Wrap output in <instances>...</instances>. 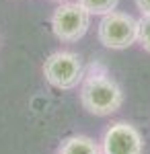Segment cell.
<instances>
[{
	"instance_id": "obj_1",
	"label": "cell",
	"mask_w": 150,
	"mask_h": 154,
	"mask_svg": "<svg viewBox=\"0 0 150 154\" xmlns=\"http://www.w3.org/2000/svg\"><path fill=\"white\" fill-rule=\"evenodd\" d=\"M80 103L91 115L107 117L123 105V93L121 86L105 70H92L84 74L80 82Z\"/></svg>"
},
{
	"instance_id": "obj_2",
	"label": "cell",
	"mask_w": 150,
	"mask_h": 154,
	"mask_svg": "<svg viewBox=\"0 0 150 154\" xmlns=\"http://www.w3.org/2000/svg\"><path fill=\"white\" fill-rule=\"evenodd\" d=\"M140 33V21L134 19L127 12L113 11L109 14H103L99 29H97V37L109 49H127L138 41Z\"/></svg>"
},
{
	"instance_id": "obj_3",
	"label": "cell",
	"mask_w": 150,
	"mask_h": 154,
	"mask_svg": "<svg viewBox=\"0 0 150 154\" xmlns=\"http://www.w3.org/2000/svg\"><path fill=\"white\" fill-rule=\"evenodd\" d=\"M43 76L54 88L72 91L84 78L82 58L74 51H54L43 62Z\"/></svg>"
},
{
	"instance_id": "obj_4",
	"label": "cell",
	"mask_w": 150,
	"mask_h": 154,
	"mask_svg": "<svg viewBox=\"0 0 150 154\" xmlns=\"http://www.w3.org/2000/svg\"><path fill=\"white\" fill-rule=\"evenodd\" d=\"M91 12L80 2H62L52 14V31L64 43H74L84 37L91 27Z\"/></svg>"
},
{
	"instance_id": "obj_5",
	"label": "cell",
	"mask_w": 150,
	"mask_h": 154,
	"mask_svg": "<svg viewBox=\"0 0 150 154\" xmlns=\"http://www.w3.org/2000/svg\"><path fill=\"white\" fill-rule=\"evenodd\" d=\"M144 140L136 125L115 121L105 130L101 138V154H142Z\"/></svg>"
},
{
	"instance_id": "obj_6",
	"label": "cell",
	"mask_w": 150,
	"mask_h": 154,
	"mask_svg": "<svg viewBox=\"0 0 150 154\" xmlns=\"http://www.w3.org/2000/svg\"><path fill=\"white\" fill-rule=\"evenodd\" d=\"M58 154H101V144L89 136H70L60 144Z\"/></svg>"
},
{
	"instance_id": "obj_7",
	"label": "cell",
	"mask_w": 150,
	"mask_h": 154,
	"mask_svg": "<svg viewBox=\"0 0 150 154\" xmlns=\"http://www.w3.org/2000/svg\"><path fill=\"white\" fill-rule=\"evenodd\" d=\"M76 2H80L91 14H99V17L113 12L119 4V0H76Z\"/></svg>"
},
{
	"instance_id": "obj_8",
	"label": "cell",
	"mask_w": 150,
	"mask_h": 154,
	"mask_svg": "<svg viewBox=\"0 0 150 154\" xmlns=\"http://www.w3.org/2000/svg\"><path fill=\"white\" fill-rule=\"evenodd\" d=\"M138 41H140V45L150 54V17H142V19H140Z\"/></svg>"
},
{
	"instance_id": "obj_9",
	"label": "cell",
	"mask_w": 150,
	"mask_h": 154,
	"mask_svg": "<svg viewBox=\"0 0 150 154\" xmlns=\"http://www.w3.org/2000/svg\"><path fill=\"white\" fill-rule=\"evenodd\" d=\"M136 6L142 12V17H150V0H136Z\"/></svg>"
},
{
	"instance_id": "obj_10",
	"label": "cell",
	"mask_w": 150,
	"mask_h": 154,
	"mask_svg": "<svg viewBox=\"0 0 150 154\" xmlns=\"http://www.w3.org/2000/svg\"><path fill=\"white\" fill-rule=\"evenodd\" d=\"M54 2H60V4H62V2H68V0H54Z\"/></svg>"
}]
</instances>
